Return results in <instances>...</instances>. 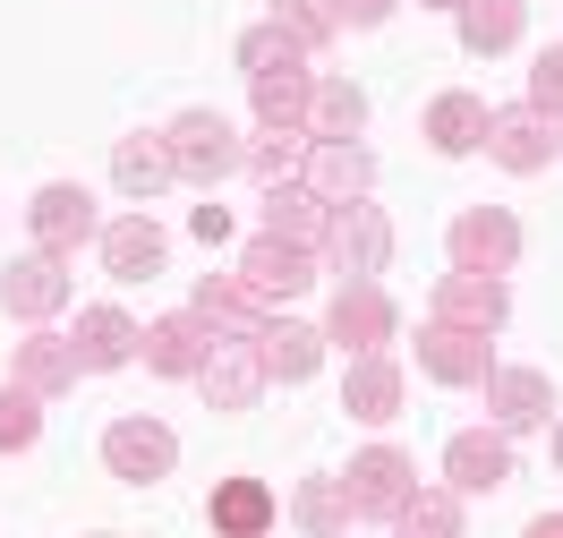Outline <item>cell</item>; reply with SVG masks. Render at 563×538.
Here are the masks:
<instances>
[{
	"label": "cell",
	"mask_w": 563,
	"mask_h": 538,
	"mask_svg": "<svg viewBox=\"0 0 563 538\" xmlns=\"http://www.w3.org/2000/svg\"><path fill=\"white\" fill-rule=\"evenodd\" d=\"M342 487H351V513L401 521V504L419 496V470H410V453H393V444H367V453L342 470Z\"/></svg>",
	"instance_id": "cell-1"
},
{
	"label": "cell",
	"mask_w": 563,
	"mask_h": 538,
	"mask_svg": "<svg viewBox=\"0 0 563 538\" xmlns=\"http://www.w3.org/2000/svg\"><path fill=\"white\" fill-rule=\"evenodd\" d=\"M172 163H179V179H197V188H213L222 172H240L231 120H222V111H179L172 120Z\"/></svg>",
	"instance_id": "cell-2"
},
{
	"label": "cell",
	"mask_w": 563,
	"mask_h": 538,
	"mask_svg": "<svg viewBox=\"0 0 563 538\" xmlns=\"http://www.w3.org/2000/svg\"><path fill=\"white\" fill-rule=\"evenodd\" d=\"M324 256L351 274V283H376L393 265V222L376 206H333V231H324Z\"/></svg>",
	"instance_id": "cell-3"
},
{
	"label": "cell",
	"mask_w": 563,
	"mask_h": 538,
	"mask_svg": "<svg viewBox=\"0 0 563 538\" xmlns=\"http://www.w3.org/2000/svg\"><path fill=\"white\" fill-rule=\"evenodd\" d=\"M555 145H563V120H547L538 103L487 111V154L504 163V172H547V163H555Z\"/></svg>",
	"instance_id": "cell-4"
},
{
	"label": "cell",
	"mask_w": 563,
	"mask_h": 538,
	"mask_svg": "<svg viewBox=\"0 0 563 538\" xmlns=\"http://www.w3.org/2000/svg\"><path fill=\"white\" fill-rule=\"evenodd\" d=\"M240 283H247V299L256 308H274V299H299V290L317 283V249H290V240H256V249L240 256Z\"/></svg>",
	"instance_id": "cell-5"
},
{
	"label": "cell",
	"mask_w": 563,
	"mask_h": 538,
	"mask_svg": "<svg viewBox=\"0 0 563 538\" xmlns=\"http://www.w3.org/2000/svg\"><path fill=\"white\" fill-rule=\"evenodd\" d=\"M324 342L376 359V351L393 342V299H385L376 283H342V290H333V325H324Z\"/></svg>",
	"instance_id": "cell-6"
},
{
	"label": "cell",
	"mask_w": 563,
	"mask_h": 538,
	"mask_svg": "<svg viewBox=\"0 0 563 538\" xmlns=\"http://www.w3.org/2000/svg\"><path fill=\"white\" fill-rule=\"evenodd\" d=\"M521 256V222L504 215V206H470V215L453 222V265L461 274H504Z\"/></svg>",
	"instance_id": "cell-7"
},
{
	"label": "cell",
	"mask_w": 563,
	"mask_h": 538,
	"mask_svg": "<svg viewBox=\"0 0 563 538\" xmlns=\"http://www.w3.org/2000/svg\"><path fill=\"white\" fill-rule=\"evenodd\" d=\"M103 462H111V479H172V462H179V436L163 428V419H120V428L103 436Z\"/></svg>",
	"instance_id": "cell-8"
},
{
	"label": "cell",
	"mask_w": 563,
	"mask_h": 538,
	"mask_svg": "<svg viewBox=\"0 0 563 538\" xmlns=\"http://www.w3.org/2000/svg\"><path fill=\"white\" fill-rule=\"evenodd\" d=\"M504 308H512L504 283H495V274H461V265L435 283V299H427V317H435V325H461V333H495Z\"/></svg>",
	"instance_id": "cell-9"
},
{
	"label": "cell",
	"mask_w": 563,
	"mask_h": 538,
	"mask_svg": "<svg viewBox=\"0 0 563 538\" xmlns=\"http://www.w3.org/2000/svg\"><path fill=\"white\" fill-rule=\"evenodd\" d=\"M26 222H35V249L77 256V240H95V197H86V188H69V179H52L35 206H26Z\"/></svg>",
	"instance_id": "cell-10"
},
{
	"label": "cell",
	"mask_w": 563,
	"mask_h": 538,
	"mask_svg": "<svg viewBox=\"0 0 563 538\" xmlns=\"http://www.w3.org/2000/svg\"><path fill=\"white\" fill-rule=\"evenodd\" d=\"M197 385H206L213 410H256V394H265V359H256V342H213L206 367H197Z\"/></svg>",
	"instance_id": "cell-11"
},
{
	"label": "cell",
	"mask_w": 563,
	"mask_h": 538,
	"mask_svg": "<svg viewBox=\"0 0 563 538\" xmlns=\"http://www.w3.org/2000/svg\"><path fill=\"white\" fill-rule=\"evenodd\" d=\"M0 299H9V317H52V308H69V256H18L9 274H0Z\"/></svg>",
	"instance_id": "cell-12"
},
{
	"label": "cell",
	"mask_w": 563,
	"mask_h": 538,
	"mask_svg": "<svg viewBox=\"0 0 563 538\" xmlns=\"http://www.w3.org/2000/svg\"><path fill=\"white\" fill-rule=\"evenodd\" d=\"M265 231H274V240H290V249H317V256H324L333 206H324L308 179H282V188H265Z\"/></svg>",
	"instance_id": "cell-13"
},
{
	"label": "cell",
	"mask_w": 563,
	"mask_h": 538,
	"mask_svg": "<svg viewBox=\"0 0 563 538\" xmlns=\"http://www.w3.org/2000/svg\"><path fill=\"white\" fill-rule=\"evenodd\" d=\"M419 367L427 376H444V385H487V333H461V325H419Z\"/></svg>",
	"instance_id": "cell-14"
},
{
	"label": "cell",
	"mask_w": 563,
	"mask_h": 538,
	"mask_svg": "<svg viewBox=\"0 0 563 538\" xmlns=\"http://www.w3.org/2000/svg\"><path fill=\"white\" fill-rule=\"evenodd\" d=\"M444 479H453V496H495L504 479H512V444L487 428H470L444 444Z\"/></svg>",
	"instance_id": "cell-15"
},
{
	"label": "cell",
	"mask_w": 563,
	"mask_h": 538,
	"mask_svg": "<svg viewBox=\"0 0 563 538\" xmlns=\"http://www.w3.org/2000/svg\"><path fill=\"white\" fill-rule=\"evenodd\" d=\"M213 342H222V333H213L197 308H188V317H163V325H145V367H154V376H197Z\"/></svg>",
	"instance_id": "cell-16"
},
{
	"label": "cell",
	"mask_w": 563,
	"mask_h": 538,
	"mask_svg": "<svg viewBox=\"0 0 563 538\" xmlns=\"http://www.w3.org/2000/svg\"><path fill=\"white\" fill-rule=\"evenodd\" d=\"M256 359H265V376H282V385H308L324 359V333L317 325H290V317H265L256 325Z\"/></svg>",
	"instance_id": "cell-17"
},
{
	"label": "cell",
	"mask_w": 563,
	"mask_h": 538,
	"mask_svg": "<svg viewBox=\"0 0 563 538\" xmlns=\"http://www.w3.org/2000/svg\"><path fill=\"white\" fill-rule=\"evenodd\" d=\"M308 188H317L324 206H358L367 197V179H376V163H367V145H308Z\"/></svg>",
	"instance_id": "cell-18"
},
{
	"label": "cell",
	"mask_w": 563,
	"mask_h": 538,
	"mask_svg": "<svg viewBox=\"0 0 563 538\" xmlns=\"http://www.w3.org/2000/svg\"><path fill=\"white\" fill-rule=\"evenodd\" d=\"M367 129V95H358L351 77H317V95H308V138L317 145H351Z\"/></svg>",
	"instance_id": "cell-19"
},
{
	"label": "cell",
	"mask_w": 563,
	"mask_h": 538,
	"mask_svg": "<svg viewBox=\"0 0 563 538\" xmlns=\"http://www.w3.org/2000/svg\"><path fill=\"white\" fill-rule=\"evenodd\" d=\"M197 317H206L213 333H222V342H256L265 308L247 299V283H240V274H206V283H197Z\"/></svg>",
	"instance_id": "cell-20"
},
{
	"label": "cell",
	"mask_w": 563,
	"mask_h": 538,
	"mask_svg": "<svg viewBox=\"0 0 563 538\" xmlns=\"http://www.w3.org/2000/svg\"><path fill=\"white\" fill-rule=\"evenodd\" d=\"M487 410L504 419V428H538V419L555 410V385H547L538 367H495L487 376Z\"/></svg>",
	"instance_id": "cell-21"
},
{
	"label": "cell",
	"mask_w": 563,
	"mask_h": 538,
	"mask_svg": "<svg viewBox=\"0 0 563 538\" xmlns=\"http://www.w3.org/2000/svg\"><path fill=\"white\" fill-rule=\"evenodd\" d=\"M111 179H120L129 197H163V188L179 179L172 138H120V145H111Z\"/></svg>",
	"instance_id": "cell-22"
},
{
	"label": "cell",
	"mask_w": 563,
	"mask_h": 538,
	"mask_svg": "<svg viewBox=\"0 0 563 538\" xmlns=\"http://www.w3.org/2000/svg\"><path fill=\"white\" fill-rule=\"evenodd\" d=\"M137 342L145 333L120 317V308H86V317H77V367H129Z\"/></svg>",
	"instance_id": "cell-23"
},
{
	"label": "cell",
	"mask_w": 563,
	"mask_h": 538,
	"mask_svg": "<svg viewBox=\"0 0 563 538\" xmlns=\"http://www.w3.org/2000/svg\"><path fill=\"white\" fill-rule=\"evenodd\" d=\"M342 410L367 419V428H385L393 410H401V367H393V359H358L351 385H342Z\"/></svg>",
	"instance_id": "cell-24"
},
{
	"label": "cell",
	"mask_w": 563,
	"mask_h": 538,
	"mask_svg": "<svg viewBox=\"0 0 563 538\" xmlns=\"http://www.w3.org/2000/svg\"><path fill=\"white\" fill-rule=\"evenodd\" d=\"M18 385H26V394H69L77 385V342H52V333H26V342H18Z\"/></svg>",
	"instance_id": "cell-25"
},
{
	"label": "cell",
	"mask_w": 563,
	"mask_h": 538,
	"mask_svg": "<svg viewBox=\"0 0 563 538\" xmlns=\"http://www.w3.org/2000/svg\"><path fill=\"white\" fill-rule=\"evenodd\" d=\"M103 265L120 274V283H145L154 265H163V231H154V215H129L103 231Z\"/></svg>",
	"instance_id": "cell-26"
},
{
	"label": "cell",
	"mask_w": 563,
	"mask_h": 538,
	"mask_svg": "<svg viewBox=\"0 0 563 538\" xmlns=\"http://www.w3.org/2000/svg\"><path fill=\"white\" fill-rule=\"evenodd\" d=\"M427 138H435V154H478V145H487V103H478V95H435Z\"/></svg>",
	"instance_id": "cell-27"
},
{
	"label": "cell",
	"mask_w": 563,
	"mask_h": 538,
	"mask_svg": "<svg viewBox=\"0 0 563 538\" xmlns=\"http://www.w3.org/2000/svg\"><path fill=\"white\" fill-rule=\"evenodd\" d=\"M265 521H274L265 479H222V487H213V530L222 538H265Z\"/></svg>",
	"instance_id": "cell-28"
},
{
	"label": "cell",
	"mask_w": 563,
	"mask_h": 538,
	"mask_svg": "<svg viewBox=\"0 0 563 538\" xmlns=\"http://www.w3.org/2000/svg\"><path fill=\"white\" fill-rule=\"evenodd\" d=\"M247 86H256V120L265 129H308V95H317L308 69H274V77H247Z\"/></svg>",
	"instance_id": "cell-29"
},
{
	"label": "cell",
	"mask_w": 563,
	"mask_h": 538,
	"mask_svg": "<svg viewBox=\"0 0 563 538\" xmlns=\"http://www.w3.org/2000/svg\"><path fill=\"white\" fill-rule=\"evenodd\" d=\"M461 43L487 61V52H512L521 43V0H461Z\"/></svg>",
	"instance_id": "cell-30"
},
{
	"label": "cell",
	"mask_w": 563,
	"mask_h": 538,
	"mask_svg": "<svg viewBox=\"0 0 563 538\" xmlns=\"http://www.w3.org/2000/svg\"><path fill=\"white\" fill-rule=\"evenodd\" d=\"M308 145H317L308 129H265V138H247V145H240V163L265 179V188H282V179L308 163Z\"/></svg>",
	"instance_id": "cell-31"
},
{
	"label": "cell",
	"mask_w": 563,
	"mask_h": 538,
	"mask_svg": "<svg viewBox=\"0 0 563 538\" xmlns=\"http://www.w3.org/2000/svg\"><path fill=\"white\" fill-rule=\"evenodd\" d=\"M290 513H299L308 538H342L351 530V487H342V479H299V504H290Z\"/></svg>",
	"instance_id": "cell-32"
},
{
	"label": "cell",
	"mask_w": 563,
	"mask_h": 538,
	"mask_svg": "<svg viewBox=\"0 0 563 538\" xmlns=\"http://www.w3.org/2000/svg\"><path fill=\"white\" fill-rule=\"evenodd\" d=\"M240 69H247V77L308 69V43H299V35H282V26H247V35H240Z\"/></svg>",
	"instance_id": "cell-33"
},
{
	"label": "cell",
	"mask_w": 563,
	"mask_h": 538,
	"mask_svg": "<svg viewBox=\"0 0 563 538\" xmlns=\"http://www.w3.org/2000/svg\"><path fill=\"white\" fill-rule=\"evenodd\" d=\"M401 538H461V496L453 487H419L401 504Z\"/></svg>",
	"instance_id": "cell-34"
},
{
	"label": "cell",
	"mask_w": 563,
	"mask_h": 538,
	"mask_svg": "<svg viewBox=\"0 0 563 538\" xmlns=\"http://www.w3.org/2000/svg\"><path fill=\"white\" fill-rule=\"evenodd\" d=\"M35 436H43V410H35V394H26V385H9V394H0V453H26Z\"/></svg>",
	"instance_id": "cell-35"
},
{
	"label": "cell",
	"mask_w": 563,
	"mask_h": 538,
	"mask_svg": "<svg viewBox=\"0 0 563 538\" xmlns=\"http://www.w3.org/2000/svg\"><path fill=\"white\" fill-rule=\"evenodd\" d=\"M274 26L299 35L308 52H324V43H333V9H324V0H274Z\"/></svg>",
	"instance_id": "cell-36"
},
{
	"label": "cell",
	"mask_w": 563,
	"mask_h": 538,
	"mask_svg": "<svg viewBox=\"0 0 563 538\" xmlns=\"http://www.w3.org/2000/svg\"><path fill=\"white\" fill-rule=\"evenodd\" d=\"M529 103L547 111V120H563V43L538 52V69H529Z\"/></svg>",
	"instance_id": "cell-37"
},
{
	"label": "cell",
	"mask_w": 563,
	"mask_h": 538,
	"mask_svg": "<svg viewBox=\"0 0 563 538\" xmlns=\"http://www.w3.org/2000/svg\"><path fill=\"white\" fill-rule=\"evenodd\" d=\"M333 9V26H385L393 18V0H324Z\"/></svg>",
	"instance_id": "cell-38"
},
{
	"label": "cell",
	"mask_w": 563,
	"mask_h": 538,
	"mask_svg": "<svg viewBox=\"0 0 563 538\" xmlns=\"http://www.w3.org/2000/svg\"><path fill=\"white\" fill-rule=\"evenodd\" d=\"M188 231H197V240H231V215H222V206H197V222H188Z\"/></svg>",
	"instance_id": "cell-39"
},
{
	"label": "cell",
	"mask_w": 563,
	"mask_h": 538,
	"mask_svg": "<svg viewBox=\"0 0 563 538\" xmlns=\"http://www.w3.org/2000/svg\"><path fill=\"white\" fill-rule=\"evenodd\" d=\"M529 538H563V513H547V521H529Z\"/></svg>",
	"instance_id": "cell-40"
},
{
	"label": "cell",
	"mask_w": 563,
	"mask_h": 538,
	"mask_svg": "<svg viewBox=\"0 0 563 538\" xmlns=\"http://www.w3.org/2000/svg\"><path fill=\"white\" fill-rule=\"evenodd\" d=\"M419 9H461V0H419Z\"/></svg>",
	"instance_id": "cell-41"
},
{
	"label": "cell",
	"mask_w": 563,
	"mask_h": 538,
	"mask_svg": "<svg viewBox=\"0 0 563 538\" xmlns=\"http://www.w3.org/2000/svg\"><path fill=\"white\" fill-rule=\"evenodd\" d=\"M555 462H563V428H555Z\"/></svg>",
	"instance_id": "cell-42"
}]
</instances>
